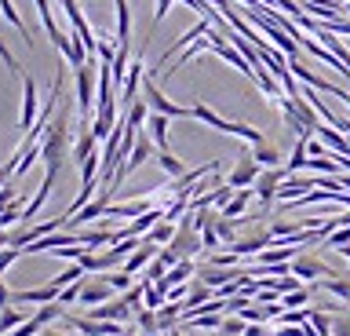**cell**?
<instances>
[{
	"label": "cell",
	"instance_id": "obj_1",
	"mask_svg": "<svg viewBox=\"0 0 350 336\" xmlns=\"http://www.w3.org/2000/svg\"><path fill=\"white\" fill-rule=\"evenodd\" d=\"M73 154V139H70V103H59V110H55L48 132L40 139V161H44V172H51V176H59L66 157Z\"/></svg>",
	"mask_w": 350,
	"mask_h": 336
},
{
	"label": "cell",
	"instance_id": "obj_2",
	"mask_svg": "<svg viewBox=\"0 0 350 336\" xmlns=\"http://www.w3.org/2000/svg\"><path fill=\"white\" fill-rule=\"evenodd\" d=\"M193 117H197V121H204L208 128H215V132H226V135H237V139H248V143L252 146H256V143H262V139H267V135H262L259 132V128H248V125H237V121H226V117H219L215 110H212V106H204V103H193V110H190Z\"/></svg>",
	"mask_w": 350,
	"mask_h": 336
},
{
	"label": "cell",
	"instance_id": "obj_3",
	"mask_svg": "<svg viewBox=\"0 0 350 336\" xmlns=\"http://www.w3.org/2000/svg\"><path fill=\"white\" fill-rule=\"evenodd\" d=\"M77 110H81V121L88 125V117H95V92H98V77H95V66L84 62L77 66Z\"/></svg>",
	"mask_w": 350,
	"mask_h": 336
},
{
	"label": "cell",
	"instance_id": "obj_4",
	"mask_svg": "<svg viewBox=\"0 0 350 336\" xmlns=\"http://www.w3.org/2000/svg\"><path fill=\"white\" fill-rule=\"evenodd\" d=\"M142 99H146V106L153 114H164V117H193L186 106H179V103H172L168 95L161 92V84H157V77H142Z\"/></svg>",
	"mask_w": 350,
	"mask_h": 336
},
{
	"label": "cell",
	"instance_id": "obj_5",
	"mask_svg": "<svg viewBox=\"0 0 350 336\" xmlns=\"http://www.w3.org/2000/svg\"><path fill=\"white\" fill-rule=\"evenodd\" d=\"M259 172H262V165L256 157H252V150H241V157H237V165H234V172L226 176V183L234 190H245V187H256V179H259Z\"/></svg>",
	"mask_w": 350,
	"mask_h": 336
},
{
	"label": "cell",
	"instance_id": "obj_6",
	"mask_svg": "<svg viewBox=\"0 0 350 336\" xmlns=\"http://www.w3.org/2000/svg\"><path fill=\"white\" fill-rule=\"evenodd\" d=\"M288 267H292V274L299 278V281H306V285H314V281H321V278L332 274V267H328L325 259H317V256H303V253L295 256Z\"/></svg>",
	"mask_w": 350,
	"mask_h": 336
},
{
	"label": "cell",
	"instance_id": "obj_7",
	"mask_svg": "<svg viewBox=\"0 0 350 336\" xmlns=\"http://www.w3.org/2000/svg\"><path fill=\"white\" fill-rule=\"evenodd\" d=\"M292 172L288 168H270V172H259V179H256V198L262 209H270V201H278V187L284 179H288Z\"/></svg>",
	"mask_w": 350,
	"mask_h": 336
},
{
	"label": "cell",
	"instance_id": "obj_8",
	"mask_svg": "<svg viewBox=\"0 0 350 336\" xmlns=\"http://www.w3.org/2000/svg\"><path fill=\"white\" fill-rule=\"evenodd\" d=\"M37 117H40V110H37V84H33V77H26V73H22V117H18L22 135H26L29 128L37 125Z\"/></svg>",
	"mask_w": 350,
	"mask_h": 336
},
{
	"label": "cell",
	"instance_id": "obj_9",
	"mask_svg": "<svg viewBox=\"0 0 350 336\" xmlns=\"http://www.w3.org/2000/svg\"><path fill=\"white\" fill-rule=\"evenodd\" d=\"M208 29H212V18H201V23H193V26L186 29V34H183L179 40H175V44H172L168 51H164V55H157V66H164V62H168V59L175 55V51H183V48H190L193 40H201V37L208 34Z\"/></svg>",
	"mask_w": 350,
	"mask_h": 336
},
{
	"label": "cell",
	"instance_id": "obj_10",
	"mask_svg": "<svg viewBox=\"0 0 350 336\" xmlns=\"http://www.w3.org/2000/svg\"><path fill=\"white\" fill-rule=\"evenodd\" d=\"M113 285H109L106 278H98V281H84V289H81V300L77 303H84V307H98V303H106V300H113Z\"/></svg>",
	"mask_w": 350,
	"mask_h": 336
},
{
	"label": "cell",
	"instance_id": "obj_11",
	"mask_svg": "<svg viewBox=\"0 0 350 336\" xmlns=\"http://www.w3.org/2000/svg\"><path fill=\"white\" fill-rule=\"evenodd\" d=\"M59 285L55 281H48V285H40V289H18V292H11V303H51V300H59Z\"/></svg>",
	"mask_w": 350,
	"mask_h": 336
},
{
	"label": "cell",
	"instance_id": "obj_12",
	"mask_svg": "<svg viewBox=\"0 0 350 336\" xmlns=\"http://www.w3.org/2000/svg\"><path fill=\"white\" fill-rule=\"evenodd\" d=\"M131 314V307L124 303V296L120 300H106V303H98V307L88 311V318H95V322H124Z\"/></svg>",
	"mask_w": 350,
	"mask_h": 336
},
{
	"label": "cell",
	"instance_id": "obj_13",
	"mask_svg": "<svg viewBox=\"0 0 350 336\" xmlns=\"http://www.w3.org/2000/svg\"><path fill=\"white\" fill-rule=\"evenodd\" d=\"M157 248H161V245H153V242H146V237H142V245H139L135 253H131V256L124 259V270H128L131 278H135L142 267H150V259L157 256Z\"/></svg>",
	"mask_w": 350,
	"mask_h": 336
},
{
	"label": "cell",
	"instance_id": "obj_14",
	"mask_svg": "<svg viewBox=\"0 0 350 336\" xmlns=\"http://www.w3.org/2000/svg\"><path fill=\"white\" fill-rule=\"evenodd\" d=\"M237 278H245V270H237V267H204L201 270V281L212 289L226 285V281H237Z\"/></svg>",
	"mask_w": 350,
	"mask_h": 336
},
{
	"label": "cell",
	"instance_id": "obj_15",
	"mask_svg": "<svg viewBox=\"0 0 350 336\" xmlns=\"http://www.w3.org/2000/svg\"><path fill=\"white\" fill-rule=\"evenodd\" d=\"M168 121H172V117L153 114V110H150V117H146V132H150L153 143H157V150H168Z\"/></svg>",
	"mask_w": 350,
	"mask_h": 336
},
{
	"label": "cell",
	"instance_id": "obj_16",
	"mask_svg": "<svg viewBox=\"0 0 350 336\" xmlns=\"http://www.w3.org/2000/svg\"><path fill=\"white\" fill-rule=\"evenodd\" d=\"M95 143H98V139L92 135V125H81V135H77V143H73V154H70V157L77 161V165H84V161L95 154Z\"/></svg>",
	"mask_w": 350,
	"mask_h": 336
},
{
	"label": "cell",
	"instance_id": "obj_17",
	"mask_svg": "<svg viewBox=\"0 0 350 336\" xmlns=\"http://www.w3.org/2000/svg\"><path fill=\"white\" fill-rule=\"evenodd\" d=\"M256 198V187H245V190H237L234 198L226 201V209L219 212V216H226V220H237V216H245V209H248V201Z\"/></svg>",
	"mask_w": 350,
	"mask_h": 336
},
{
	"label": "cell",
	"instance_id": "obj_18",
	"mask_svg": "<svg viewBox=\"0 0 350 336\" xmlns=\"http://www.w3.org/2000/svg\"><path fill=\"white\" fill-rule=\"evenodd\" d=\"M252 157H256L262 168H278V165H281V150H278V143H267V139L252 146Z\"/></svg>",
	"mask_w": 350,
	"mask_h": 336
},
{
	"label": "cell",
	"instance_id": "obj_19",
	"mask_svg": "<svg viewBox=\"0 0 350 336\" xmlns=\"http://www.w3.org/2000/svg\"><path fill=\"white\" fill-rule=\"evenodd\" d=\"M117 4V44H131V12L128 0H113Z\"/></svg>",
	"mask_w": 350,
	"mask_h": 336
},
{
	"label": "cell",
	"instance_id": "obj_20",
	"mask_svg": "<svg viewBox=\"0 0 350 336\" xmlns=\"http://www.w3.org/2000/svg\"><path fill=\"white\" fill-rule=\"evenodd\" d=\"M0 12H4V18H8V23L18 29V34H22V40H26V48H33V34L26 29V23H22V15L15 12V4H11V0H0Z\"/></svg>",
	"mask_w": 350,
	"mask_h": 336
},
{
	"label": "cell",
	"instance_id": "obj_21",
	"mask_svg": "<svg viewBox=\"0 0 350 336\" xmlns=\"http://www.w3.org/2000/svg\"><path fill=\"white\" fill-rule=\"evenodd\" d=\"M193 270H197L193 259H179V263H175L168 274H164V281H168V285H186V281L193 278Z\"/></svg>",
	"mask_w": 350,
	"mask_h": 336
},
{
	"label": "cell",
	"instance_id": "obj_22",
	"mask_svg": "<svg viewBox=\"0 0 350 336\" xmlns=\"http://www.w3.org/2000/svg\"><path fill=\"white\" fill-rule=\"evenodd\" d=\"M175 227H179V223H172V220H161V223L153 227L150 234H142V237H146V242H153V245H168L172 237H175Z\"/></svg>",
	"mask_w": 350,
	"mask_h": 336
},
{
	"label": "cell",
	"instance_id": "obj_23",
	"mask_svg": "<svg viewBox=\"0 0 350 336\" xmlns=\"http://www.w3.org/2000/svg\"><path fill=\"white\" fill-rule=\"evenodd\" d=\"M157 165H161L164 172H168L172 179H179L183 172H186V165H183V161L175 157V154H172V150H157Z\"/></svg>",
	"mask_w": 350,
	"mask_h": 336
},
{
	"label": "cell",
	"instance_id": "obj_24",
	"mask_svg": "<svg viewBox=\"0 0 350 336\" xmlns=\"http://www.w3.org/2000/svg\"><path fill=\"white\" fill-rule=\"evenodd\" d=\"M135 322H139V333H142V336H157V333H161V329H157V311H150V307H139Z\"/></svg>",
	"mask_w": 350,
	"mask_h": 336
},
{
	"label": "cell",
	"instance_id": "obj_25",
	"mask_svg": "<svg viewBox=\"0 0 350 336\" xmlns=\"http://www.w3.org/2000/svg\"><path fill=\"white\" fill-rule=\"evenodd\" d=\"M22 322H26V314L15 311V303H11V307H4V311H0V336L11 333V329H18Z\"/></svg>",
	"mask_w": 350,
	"mask_h": 336
},
{
	"label": "cell",
	"instance_id": "obj_26",
	"mask_svg": "<svg viewBox=\"0 0 350 336\" xmlns=\"http://www.w3.org/2000/svg\"><path fill=\"white\" fill-rule=\"evenodd\" d=\"M310 325H314V333L317 336H332V314L328 311H310Z\"/></svg>",
	"mask_w": 350,
	"mask_h": 336
},
{
	"label": "cell",
	"instance_id": "obj_27",
	"mask_svg": "<svg viewBox=\"0 0 350 336\" xmlns=\"http://www.w3.org/2000/svg\"><path fill=\"white\" fill-rule=\"evenodd\" d=\"M332 336H350V307H336V318H332Z\"/></svg>",
	"mask_w": 350,
	"mask_h": 336
},
{
	"label": "cell",
	"instance_id": "obj_28",
	"mask_svg": "<svg viewBox=\"0 0 350 336\" xmlns=\"http://www.w3.org/2000/svg\"><path fill=\"white\" fill-rule=\"evenodd\" d=\"M306 157H310V154H306V139H299V143H295V150H292V157H288V165H284V168H288V172H299V168H306Z\"/></svg>",
	"mask_w": 350,
	"mask_h": 336
},
{
	"label": "cell",
	"instance_id": "obj_29",
	"mask_svg": "<svg viewBox=\"0 0 350 336\" xmlns=\"http://www.w3.org/2000/svg\"><path fill=\"white\" fill-rule=\"evenodd\" d=\"M325 245H328V248H343V245H350V223H347V227H336V231L325 237Z\"/></svg>",
	"mask_w": 350,
	"mask_h": 336
},
{
	"label": "cell",
	"instance_id": "obj_30",
	"mask_svg": "<svg viewBox=\"0 0 350 336\" xmlns=\"http://www.w3.org/2000/svg\"><path fill=\"white\" fill-rule=\"evenodd\" d=\"M81 289H84V278H81V281H73V285H66V289L59 292V303H62V307L77 303V300H81Z\"/></svg>",
	"mask_w": 350,
	"mask_h": 336
},
{
	"label": "cell",
	"instance_id": "obj_31",
	"mask_svg": "<svg viewBox=\"0 0 350 336\" xmlns=\"http://www.w3.org/2000/svg\"><path fill=\"white\" fill-rule=\"evenodd\" d=\"M245 318H241V314H237V318H223V329H219V333H223V336H245Z\"/></svg>",
	"mask_w": 350,
	"mask_h": 336
},
{
	"label": "cell",
	"instance_id": "obj_32",
	"mask_svg": "<svg viewBox=\"0 0 350 336\" xmlns=\"http://www.w3.org/2000/svg\"><path fill=\"white\" fill-rule=\"evenodd\" d=\"M18 256H26V253H22V248H15V245H4V248H0V274H4V270L15 263Z\"/></svg>",
	"mask_w": 350,
	"mask_h": 336
},
{
	"label": "cell",
	"instance_id": "obj_33",
	"mask_svg": "<svg viewBox=\"0 0 350 336\" xmlns=\"http://www.w3.org/2000/svg\"><path fill=\"white\" fill-rule=\"evenodd\" d=\"M103 278H106L117 292H120V289H131V274H128V270H117V274H106V270H103Z\"/></svg>",
	"mask_w": 350,
	"mask_h": 336
},
{
	"label": "cell",
	"instance_id": "obj_34",
	"mask_svg": "<svg viewBox=\"0 0 350 336\" xmlns=\"http://www.w3.org/2000/svg\"><path fill=\"white\" fill-rule=\"evenodd\" d=\"M164 274H168V267H164L161 259L153 256V259H150V267H146V274H142V278H146V281H161Z\"/></svg>",
	"mask_w": 350,
	"mask_h": 336
},
{
	"label": "cell",
	"instance_id": "obj_35",
	"mask_svg": "<svg viewBox=\"0 0 350 336\" xmlns=\"http://www.w3.org/2000/svg\"><path fill=\"white\" fill-rule=\"evenodd\" d=\"M0 59H4V66H8L11 73H18V77H22V66H18V59L11 55V48L4 44V40H0Z\"/></svg>",
	"mask_w": 350,
	"mask_h": 336
},
{
	"label": "cell",
	"instance_id": "obj_36",
	"mask_svg": "<svg viewBox=\"0 0 350 336\" xmlns=\"http://www.w3.org/2000/svg\"><path fill=\"white\" fill-rule=\"evenodd\" d=\"M306 154H310V157H325V143L317 135H310V139H306Z\"/></svg>",
	"mask_w": 350,
	"mask_h": 336
},
{
	"label": "cell",
	"instance_id": "obj_37",
	"mask_svg": "<svg viewBox=\"0 0 350 336\" xmlns=\"http://www.w3.org/2000/svg\"><path fill=\"white\" fill-rule=\"evenodd\" d=\"M245 336H273V333L262 329V322H248V325H245Z\"/></svg>",
	"mask_w": 350,
	"mask_h": 336
},
{
	"label": "cell",
	"instance_id": "obj_38",
	"mask_svg": "<svg viewBox=\"0 0 350 336\" xmlns=\"http://www.w3.org/2000/svg\"><path fill=\"white\" fill-rule=\"evenodd\" d=\"M4 307H11V289L4 285V274H0V311Z\"/></svg>",
	"mask_w": 350,
	"mask_h": 336
},
{
	"label": "cell",
	"instance_id": "obj_39",
	"mask_svg": "<svg viewBox=\"0 0 350 336\" xmlns=\"http://www.w3.org/2000/svg\"><path fill=\"white\" fill-rule=\"evenodd\" d=\"M172 336H179V329H172Z\"/></svg>",
	"mask_w": 350,
	"mask_h": 336
},
{
	"label": "cell",
	"instance_id": "obj_40",
	"mask_svg": "<svg viewBox=\"0 0 350 336\" xmlns=\"http://www.w3.org/2000/svg\"><path fill=\"white\" fill-rule=\"evenodd\" d=\"M164 336H172V333H164Z\"/></svg>",
	"mask_w": 350,
	"mask_h": 336
}]
</instances>
